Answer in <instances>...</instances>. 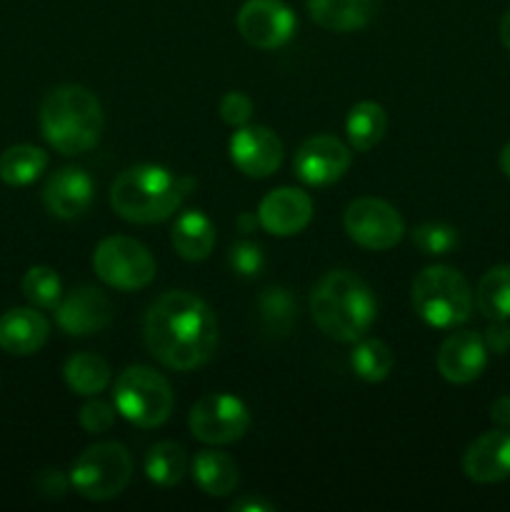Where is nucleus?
<instances>
[{"mask_svg": "<svg viewBox=\"0 0 510 512\" xmlns=\"http://www.w3.org/2000/svg\"><path fill=\"white\" fill-rule=\"evenodd\" d=\"M490 418L498 428H510V395L495 400L493 408H490Z\"/></svg>", "mask_w": 510, "mask_h": 512, "instance_id": "nucleus-37", "label": "nucleus"}, {"mask_svg": "<svg viewBox=\"0 0 510 512\" xmlns=\"http://www.w3.org/2000/svg\"><path fill=\"white\" fill-rule=\"evenodd\" d=\"M230 160L248 178H270L283 163V143L265 125H243L228 143Z\"/></svg>", "mask_w": 510, "mask_h": 512, "instance_id": "nucleus-13", "label": "nucleus"}, {"mask_svg": "<svg viewBox=\"0 0 510 512\" xmlns=\"http://www.w3.org/2000/svg\"><path fill=\"white\" fill-rule=\"evenodd\" d=\"M413 310L433 328H458L473 313V290L450 265H430L413 283Z\"/></svg>", "mask_w": 510, "mask_h": 512, "instance_id": "nucleus-5", "label": "nucleus"}, {"mask_svg": "<svg viewBox=\"0 0 510 512\" xmlns=\"http://www.w3.org/2000/svg\"><path fill=\"white\" fill-rule=\"evenodd\" d=\"M115 410L135 428H160L175 408V395L168 380L153 368L133 365L115 380Z\"/></svg>", "mask_w": 510, "mask_h": 512, "instance_id": "nucleus-6", "label": "nucleus"}, {"mask_svg": "<svg viewBox=\"0 0 510 512\" xmlns=\"http://www.w3.org/2000/svg\"><path fill=\"white\" fill-rule=\"evenodd\" d=\"M65 385L73 390L75 395L83 398H95L103 393L110 383V365L105 363L100 355L95 353H78L68 358L63 368Z\"/></svg>", "mask_w": 510, "mask_h": 512, "instance_id": "nucleus-24", "label": "nucleus"}, {"mask_svg": "<svg viewBox=\"0 0 510 512\" xmlns=\"http://www.w3.org/2000/svg\"><path fill=\"white\" fill-rule=\"evenodd\" d=\"M48 168V155L38 145H13L0 155V180L13 188L35 183Z\"/></svg>", "mask_w": 510, "mask_h": 512, "instance_id": "nucleus-25", "label": "nucleus"}, {"mask_svg": "<svg viewBox=\"0 0 510 512\" xmlns=\"http://www.w3.org/2000/svg\"><path fill=\"white\" fill-rule=\"evenodd\" d=\"M413 245L425 255H448L458 248V233L450 225L423 223L413 230Z\"/></svg>", "mask_w": 510, "mask_h": 512, "instance_id": "nucleus-31", "label": "nucleus"}, {"mask_svg": "<svg viewBox=\"0 0 510 512\" xmlns=\"http://www.w3.org/2000/svg\"><path fill=\"white\" fill-rule=\"evenodd\" d=\"M23 295L35 308L55 310L63 298V285H60L58 273L48 265H33L23 275Z\"/></svg>", "mask_w": 510, "mask_h": 512, "instance_id": "nucleus-29", "label": "nucleus"}, {"mask_svg": "<svg viewBox=\"0 0 510 512\" xmlns=\"http://www.w3.org/2000/svg\"><path fill=\"white\" fill-rule=\"evenodd\" d=\"M485 365H488V348L473 330L448 335L438 350V373L453 385H468L478 380Z\"/></svg>", "mask_w": 510, "mask_h": 512, "instance_id": "nucleus-16", "label": "nucleus"}, {"mask_svg": "<svg viewBox=\"0 0 510 512\" xmlns=\"http://www.w3.org/2000/svg\"><path fill=\"white\" fill-rule=\"evenodd\" d=\"M193 185L190 178H175L160 165H135L115 178L110 205L128 223H163L180 208Z\"/></svg>", "mask_w": 510, "mask_h": 512, "instance_id": "nucleus-3", "label": "nucleus"}, {"mask_svg": "<svg viewBox=\"0 0 510 512\" xmlns=\"http://www.w3.org/2000/svg\"><path fill=\"white\" fill-rule=\"evenodd\" d=\"M115 413H118L115 405L93 398L80 408V425H83L85 433H93V435L108 433L115 423Z\"/></svg>", "mask_w": 510, "mask_h": 512, "instance_id": "nucleus-33", "label": "nucleus"}, {"mask_svg": "<svg viewBox=\"0 0 510 512\" xmlns=\"http://www.w3.org/2000/svg\"><path fill=\"white\" fill-rule=\"evenodd\" d=\"M228 263H230V268L240 275V278H258L265 268L263 248L255 243H248V240H243V243H235L233 248H230Z\"/></svg>", "mask_w": 510, "mask_h": 512, "instance_id": "nucleus-32", "label": "nucleus"}, {"mask_svg": "<svg viewBox=\"0 0 510 512\" xmlns=\"http://www.w3.org/2000/svg\"><path fill=\"white\" fill-rule=\"evenodd\" d=\"M463 473L473 483H500L510 478V428L480 435L463 455Z\"/></svg>", "mask_w": 510, "mask_h": 512, "instance_id": "nucleus-18", "label": "nucleus"}, {"mask_svg": "<svg viewBox=\"0 0 510 512\" xmlns=\"http://www.w3.org/2000/svg\"><path fill=\"white\" fill-rule=\"evenodd\" d=\"M310 313L330 340L355 343L375 320L373 290L350 270H330L310 293Z\"/></svg>", "mask_w": 510, "mask_h": 512, "instance_id": "nucleus-2", "label": "nucleus"}, {"mask_svg": "<svg viewBox=\"0 0 510 512\" xmlns=\"http://www.w3.org/2000/svg\"><path fill=\"white\" fill-rule=\"evenodd\" d=\"M193 480L210 498H225L238 488V465L218 450H200L193 460Z\"/></svg>", "mask_w": 510, "mask_h": 512, "instance_id": "nucleus-22", "label": "nucleus"}, {"mask_svg": "<svg viewBox=\"0 0 510 512\" xmlns=\"http://www.w3.org/2000/svg\"><path fill=\"white\" fill-rule=\"evenodd\" d=\"M110 318H113V305H110L108 295L93 285L73 290L65 300L60 298L58 308H55V320H58L60 330L73 338L100 333L110 323Z\"/></svg>", "mask_w": 510, "mask_h": 512, "instance_id": "nucleus-14", "label": "nucleus"}, {"mask_svg": "<svg viewBox=\"0 0 510 512\" xmlns=\"http://www.w3.org/2000/svg\"><path fill=\"white\" fill-rule=\"evenodd\" d=\"M250 115H253V100L248 95L238 93V90L223 95V100H220V118H223V123L233 125V128H243V125H248Z\"/></svg>", "mask_w": 510, "mask_h": 512, "instance_id": "nucleus-34", "label": "nucleus"}, {"mask_svg": "<svg viewBox=\"0 0 510 512\" xmlns=\"http://www.w3.org/2000/svg\"><path fill=\"white\" fill-rule=\"evenodd\" d=\"M275 505L265 503V500L260 498H245V500H238V503H233V512H273Z\"/></svg>", "mask_w": 510, "mask_h": 512, "instance_id": "nucleus-38", "label": "nucleus"}, {"mask_svg": "<svg viewBox=\"0 0 510 512\" xmlns=\"http://www.w3.org/2000/svg\"><path fill=\"white\" fill-rule=\"evenodd\" d=\"M40 133L60 155L88 153L103 133L100 100L83 85L50 90L40 105Z\"/></svg>", "mask_w": 510, "mask_h": 512, "instance_id": "nucleus-4", "label": "nucleus"}, {"mask_svg": "<svg viewBox=\"0 0 510 512\" xmlns=\"http://www.w3.org/2000/svg\"><path fill=\"white\" fill-rule=\"evenodd\" d=\"M393 353L383 340L375 338H360L355 340V348L350 353V365H353L355 375L365 383H383L393 370Z\"/></svg>", "mask_w": 510, "mask_h": 512, "instance_id": "nucleus-28", "label": "nucleus"}, {"mask_svg": "<svg viewBox=\"0 0 510 512\" xmlns=\"http://www.w3.org/2000/svg\"><path fill=\"white\" fill-rule=\"evenodd\" d=\"M95 275L115 290H140L153 283L155 260L143 243L128 235L100 240L93 253Z\"/></svg>", "mask_w": 510, "mask_h": 512, "instance_id": "nucleus-8", "label": "nucleus"}, {"mask_svg": "<svg viewBox=\"0 0 510 512\" xmlns=\"http://www.w3.org/2000/svg\"><path fill=\"white\" fill-rule=\"evenodd\" d=\"M93 195V178L83 168H63L50 175L48 183H45L43 203L55 218L75 220L90 208Z\"/></svg>", "mask_w": 510, "mask_h": 512, "instance_id": "nucleus-17", "label": "nucleus"}, {"mask_svg": "<svg viewBox=\"0 0 510 512\" xmlns=\"http://www.w3.org/2000/svg\"><path fill=\"white\" fill-rule=\"evenodd\" d=\"M235 225H238L240 233H255V228L260 225L258 213H240L238 220H235Z\"/></svg>", "mask_w": 510, "mask_h": 512, "instance_id": "nucleus-39", "label": "nucleus"}, {"mask_svg": "<svg viewBox=\"0 0 510 512\" xmlns=\"http://www.w3.org/2000/svg\"><path fill=\"white\" fill-rule=\"evenodd\" d=\"M478 310L490 320H510V265H495L475 290Z\"/></svg>", "mask_w": 510, "mask_h": 512, "instance_id": "nucleus-26", "label": "nucleus"}, {"mask_svg": "<svg viewBox=\"0 0 510 512\" xmlns=\"http://www.w3.org/2000/svg\"><path fill=\"white\" fill-rule=\"evenodd\" d=\"M350 148L333 135H315L298 148L293 160L295 178L313 188L333 185L348 173Z\"/></svg>", "mask_w": 510, "mask_h": 512, "instance_id": "nucleus-12", "label": "nucleus"}, {"mask_svg": "<svg viewBox=\"0 0 510 512\" xmlns=\"http://www.w3.org/2000/svg\"><path fill=\"white\" fill-rule=\"evenodd\" d=\"M263 323L275 333H288L295 320V300L285 288H268L260 298Z\"/></svg>", "mask_w": 510, "mask_h": 512, "instance_id": "nucleus-30", "label": "nucleus"}, {"mask_svg": "<svg viewBox=\"0 0 510 512\" xmlns=\"http://www.w3.org/2000/svg\"><path fill=\"white\" fill-rule=\"evenodd\" d=\"M375 0H308V13L320 28L350 33L373 18Z\"/></svg>", "mask_w": 510, "mask_h": 512, "instance_id": "nucleus-21", "label": "nucleus"}, {"mask_svg": "<svg viewBox=\"0 0 510 512\" xmlns=\"http://www.w3.org/2000/svg\"><path fill=\"white\" fill-rule=\"evenodd\" d=\"M70 478H65L60 470H43V473L35 478V488L45 495V498H63L68 493Z\"/></svg>", "mask_w": 510, "mask_h": 512, "instance_id": "nucleus-35", "label": "nucleus"}, {"mask_svg": "<svg viewBox=\"0 0 510 512\" xmlns=\"http://www.w3.org/2000/svg\"><path fill=\"white\" fill-rule=\"evenodd\" d=\"M188 458L178 443H158L145 455V475L153 485L160 488H173L185 478Z\"/></svg>", "mask_w": 510, "mask_h": 512, "instance_id": "nucleus-27", "label": "nucleus"}, {"mask_svg": "<svg viewBox=\"0 0 510 512\" xmlns=\"http://www.w3.org/2000/svg\"><path fill=\"white\" fill-rule=\"evenodd\" d=\"M385 128H388V115L380 103L373 100H363V103L353 105L345 120V133H348L350 148L358 153H368L370 148L383 140Z\"/></svg>", "mask_w": 510, "mask_h": 512, "instance_id": "nucleus-23", "label": "nucleus"}, {"mask_svg": "<svg viewBox=\"0 0 510 512\" xmlns=\"http://www.w3.org/2000/svg\"><path fill=\"white\" fill-rule=\"evenodd\" d=\"M143 335L158 363L178 373H188L213 358L218 345V320L203 300L183 290H173L150 305Z\"/></svg>", "mask_w": 510, "mask_h": 512, "instance_id": "nucleus-1", "label": "nucleus"}, {"mask_svg": "<svg viewBox=\"0 0 510 512\" xmlns=\"http://www.w3.org/2000/svg\"><path fill=\"white\" fill-rule=\"evenodd\" d=\"M485 348L488 353L495 355H505L510 350V328L505 320H493L488 330H485Z\"/></svg>", "mask_w": 510, "mask_h": 512, "instance_id": "nucleus-36", "label": "nucleus"}, {"mask_svg": "<svg viewBox=\"0 0 510 512\" xmlns=\"http://www.w3.org/2000/svg\"><path fill=\"white\" fill-rule=\"evenodd\" d=\"M293 10L283 0H248L238 13V30L253 48L273 50L288 43L295 33Z\"/></svg>", "mask_w": 510, "mask_h": 512, "instance_id": "nucleus-11", "label": "nucleus"}, {"mask_svg": "<svg viewBox=\"0 0 510 512\" xmlns=\"http://www.w3.org/2000/svg\"><path fill=\"white\" fill-rule=\"evenodd\" d=\"M500 170L505 173V178H510V143L505 145L503 153H500Z\"/></svg>", "mask_w": 510, "mask_h": 512, "instance_id": "nucleus-41", "label": "nucleus"}, {"mask_svg": "<svg viewBox=\"0 0 510 512\" xmlns=\"http://www.w3.org/2000/svg\"><path fill=\"white\" fill-rule=\"evenodd\" d=\"M133 478V458L120 443H95L78 455L70 470L75 493L93 503L113 500Z\"/></svg>", "mask_w": 510, "mask_h": 512, "instance_id": "nucleus-7", "label": "nucleus"}, {"mask_svg": "<svg viewBox=\"0 0 510 512\" xmlns=\"http://www.w3.org/2000/svg\"><path fill=\"white\" fill-rule=\"evenodd\" d=\"M50 323L35 308H13L0 315V348L10 355H33L45 345Z\"/></svg>", "mask_w": 510, "mask_h": 512, "instance_id": "nucleus-19", "label": "nucleus"}, {"mask_svg": "<svg viewBox=\"0 0 510 512\" xmlns=\"http://www.w3.org/2000/svg\"><path fill=\"white\" fill-rule=\"evenodd\" d=\"M345 233L365 250H390L403 240L405 223L398 210L380 198H358L345 208Z\"/></svg>", "mask_w": 510, "mask_h": 512, "instance_id": "nucleus-10", "label": "nucleus"}, {"mask_svg": "<svg viewBox=\"0 0 510 512\" xmlns=\"http://www.w3.org/2000/svg\"><path fill=\"white\" fill-rule=\"evenodd\" d=\"M173 248L188 263H200L213 253L215 245V225L200 210H188L180 215L173 225Z\"/></svg>", "mask_w": 510, "mask_h": 512, "instance_id": "nucleus-20", "label": "nucleus"}, {"mask_svg": "<svg viewBox=\"0 0 510 512\" xmlns=\"http://www.w3.org/2000/svg\"><path fill=\"white\" fill-rule=\"evenodd\" d=\"M188 428L205 445H230L250 428V413L243 400L228 393H210L190 408Z\"/></svg>", "mask_w": 510, "mask_h": 512, "instance_id": "nucleus-9", "label": "nucleus"}, {"mask_svg": "<svg viewBox=\"0 0 510 512\" xmlns=\"http://www.w3.org/2000/svg\"><path fill=\"white\" fill-rule=\"evenodd\" d=\"M260 228L275 238L303 233L313 220V200L298 188L270 190L258 208Z\"/></svg>", "mask_w": 510, "mask_h": 512, "instance_id": "nucleus-15", "label": "nucleus"}, {"mask_svg": "<svg viewBox=\"0 0 510 512\" xmlns=\"http://www.w3.org/2000/svg\"><path fill=\"white\" fill-rule=\"evenodd\" d=\"M500 40H503L505 48L510 50V10L505 13V18L500 20Z\"/></svg>", "mask_w": 510, "mask_h": 512, "instance_id": "nucleus-40", "label": "nucleus"}]
</instances>
